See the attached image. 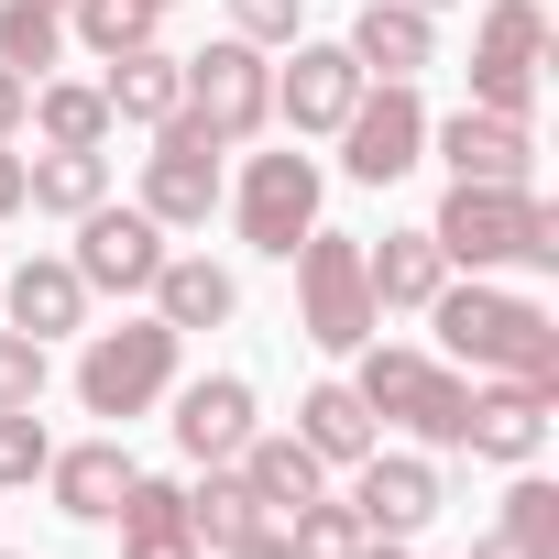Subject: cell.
Segmentation results:
<instances>
[{
    "mask_svg": "<svg viewBox=\"0 0 559 559\" xmlns=\"http://www.w3.org/2000/svg\"><path fill=\"white\" fill-rule=\"evenodd\" d=\"M428 319H439V341H450L461 362L559 395V319H548L537 297H504V286H483V274H472V286H439V297H428Z\"/></svg>",
    "mask_w": 559,
    "mask_h": 559,
    "instance_id": "1",
    "label": "cell"
},
{
    "mask_svg": "<svg viewBox=\"0 0 559 559\" xmlns=\"http://www.w3.org/2000/svg\"><path fill=\"white\" fill-rule=\"evenodd\" d=\"M428 241H439L450 263H472V274H493V263L548 274V263H559V209H548L537 187H461V176H450Z\"/></svg>",
    "mask_w": 559,
    "mask_h": 559,
    "instance_id": "2",
    "label": "cell"
},
{
    "mask_svg": "<svg viewBox=\"0 0 559 559\" xmlns=\"http://www.w3.org/2000/svg\"><path fill=\"white\" fill-rule=\"evenodd\" d=\"M176 110L230 154V143H252L263 121H274V78H263V45H241V34H219V45H198V56H176Z\"/></svg>",
    "mask_w": 559,
    "mask_h": 559,
    "instance_id": "3",
    "label": "cell"
},
{
    "mask_svg": "<svg viewBox=\"0 0 559 559\" xmlns=\"http://www.w3.org/2000/svg\"><path fill=\"white\" fill-rule=\"evenodd\" d=\"M352 395L373 406V417H395L406 439H428V450H461V417H472V384L450 373V362H428V352H373L362 341V373H352Z\"/></svg>",
    "mask_w": 559,
    "mask_h": 559,
    "instance_id": "4",
    "label": "cell"
},
{
    "mask_svg": "<svg viewBox=\"0 0 559 559\" xmlns=\"http://www.w3.org/2000/svg\"><path fill=\"white\" fill-rule=\"evenodd\" d=\"M286 263H297V330H308L319 352H362V341L384 330V308H373V286H362V241H352V230H308Z\"/></svg>",
    "mask_w": 559,
    "mask_h": 559,
    "instance_id": "5",
    "label": "cell"
},
{
    "mask_svg": "<svg viewBox=\"0 0 559 559\" xmlns=\"http://www.w3.org/2000/svg\"><path fill=\"white\" fill-rule=\"evenodd\" d=\"M176 341L165 319H121V330H88L78 352V406L88 417H143L154 395H176Z\"/></svg>",
    "mask_w": 559,
    "mask_h": 559,
    "instance_id": "6",
    "label": "cell"
},
{
    "mask_svg": "<svg viewBox=\"0 0 559 559\" xmlns=\"http://www.w3.org/2000/svg\"><path fill=\"white\" fill-rule=\"evenodd\" d=\"M537 67H548V12L537 0H493V12L472 23V110L526 121L537 110Z\"/></svg>",
    "mask_w": 559,
    "mask_h": 559,
    "instance_id": "7",
    "label": "cell"
},
{
    "mask_svg": "<svg viewBox=\"0 0 559 559\" xmlns=\"http://www.w3.org/2000/svg\"><path fill=\"white\" fill-rule=\"evenodd\" d=\"M209 209H219V143L176 110V121H154V154H143V219L154 230H209Z\"/></svg>",
    "mask_w": 559,
    "mask_h": 559,
    "instance_id": "8",
    "label": "cell"
},
{
    "mask_svg": "<svg viewBox=\"0 0 559 559\" xmlns=\"http://www.w3.org/2000/svg\"><path fill=\"white\" fill-rule=\"evenodd\" d=\"M230 209H241V241H252V252L286 263V252L319 230V165H308L297 143H286V154H252V176H241Z\"/></svg>",
    "mask_w": 559,
    "mask_h": 559,
    "instance_id": "9",
    "label": "cell"
},
{
    "mask_svg": "<svg viewBox=\"0 0 559 559\" xmlns=\"http://www.w3.org/2000/svg\"><path fill=\"white\" fill-rule=\"evenodd\" d=\"M417 154H428V110H417V78H384V88H362V99H352V121H341V165H352L362 187H395Z\"/></svg>",
    "mask_w": 559,
    "mask_h": 559,
    "instance_id": "10",
    "label": "cell"
},
{
    "mask_svg": "<svg viewBox=\"0 0 559 559\" xmlns=\"http://www.w3.org/2000/svg\"><path fill=\"white\" fill-rule=\"evenodd\" d=\"M67 263H78V286H88V297H154V274H165V230H154L143 209H110V198H99V209L78 219V252H67Z\"/></svg>",
    "mask_w": 559,
    "mask_h": 559,
    "instance_id": "11",
    "label": "cell"
},
{
    "mask_svg": "<svg viewBox=\"0 0 559 559\" xmlns=\"http://www.w3.org/2000/svg\"><path fill=\"white\" fill-rule=\"evenodd\" d=\"M352 515H362V537H417V526L439 515V461H417V450H362V461H352Z\"/></svg>",
    "mask_w": 559,
    "mask_h": 559,
    "instance_id": "12",
    "label": "cell"
},
{
    "mask_svg": "<svg viewBox=\"0 0 559 559\" xmlns=\"http://www.w3.org/2000/svg\"><path fill=\"white\" fill-rule=\"evenodd\" d=\"M428 143H439V165H450L461 187H526V176H537V143H526V121H504V110H450V121H428Z\"/></svg>",
    "mask_w": 559,
    "mask_h": 559,
    "instance_id": "13",
    "label": "cell"
},
{
    "mask_svg": "<svg viewBox=\"0 0 559 559\" xmlns=\"http://www.w3.org/2000/svg\"><path fill=\"white\" fill-rule=\"evenodd\" d=\"M362 88L373 78L352 67V45H297V67L274 78V110H286V132H341Z\"/></svg>",
    "mask_w": 559,
    "mask_h": 559,
    "instance_id": "14",
    "label": "cell"
},
{
    "mask_svg": "<svg viewBox=\"0 0 559 559\" xmlns=\"http://www.w3.org/2000/svg\"><path fill=\"white\" fill-rule=\"evenodd\" d=\"M461 450H472V461H515V472H526V461L548 450V384H515V373H504V384H483V395H472V417H461Z\"/></svg>",
    "mask_w": 559,
    "mask_h": 559,
    "instance_id": "15",
    "label": "cell"
},
{
    "mask_svg": "<svg viewBox=\"0 0 559 559\" xmlns=\"http://www.w3.org/2000/svg\"><path fill=\"white\" fill-rule=\"evenodd\" d=\"M45 493H56V515L110 526V515H121V493H132V450H121V439H78V450H56V461H45Z\"/></svg>",
    "mask_w": 559,
    "mask_h": 559,
    "instance_id": "16",
    "label": "cell"
},
{
    "mask_svg": "<svg viewBox=\"0 0 559 559\" xmlns=\"http://www.w3.org/2000/svg\"><path fill=\"white\" fill-rule=\"evenodd\" d=\"M352 67L362 78H417V67H439V23L417 0H362L352 12Z\"/></svg>",
    "mask_w": 559,
    "mask_h": 559,
    "instance_id": "17",
    "label": "cell"
},
{
    "mask_svg": "<svg viewBox=\"0 0 559 559\" xmlns=\"http://www.w3.org/2000/svg\"><path fill=\"white\" fill-rule=\"evenodd\" d=\"M241 439H252V384L241 373H209V384L176 395V450L187 461H241Z\"/></svg>",
    "mask_w": 559,
    "mask_h": 559,
    "instance_id": "18",
    "label": "cell"
},
{
    "mask_svg": "<svg viewBox=\"0 0 559 559\" xmlns=\"http://www.w3.org/2000/svg\"><path fill=\"white\" fill-rule=\"evenodd\" d=\"M0 308H12V330H34V341L88 330V286H78V263H67V252H34L12 286H0Z\"/></svg>",
    "mask_w": 559,
    "mask_h": 559,
    "instance_id": "19",
    "label": "cell"
},
{
    "mask_svg": "<svg viewBox=\"0 0 559 559\" xmlns=\"http://www.w3.org/2000/svg\"><path fill=\"white\" fill-rule=\"evenodd\" d=\"M230 472L252 483V504H263V515H297V504L330 483V461H319L297 428H286V439H241V461H230Z\"/></svg>",
    "mask_w": 559,
    "mask_h": 559,
    "instance_id": "20",
    "label": "cell"
},
{
    "mask_svg": "<svg viewBox=\"0 0 559 559\" xmlns=\"http://www.w3.org/2000/svg\"><path fill=\"white\" fill-rule=\"evenodd\" d=\"M362 286H373V308H428L450 286V252L428 230H384V252H362Z\"/></svg>",
    "mask_w": 559,
    "mask_h": 559,
    "instance_id": "21",
    "label": "cell"
},
{
    "mask_svg": "<svg viewBox=\"0 0 559 559\" xmlns=\"http://www.w3.org/2000/svg\"><path fill=\"white\" fill-rule=\"evenodd\" d=\"M230 308H241V286H230L209 252H165V274H154V319L165 330H219Z\"/></svg>",
    "mask_w": 559,
    "mask_h": 559,
    "instance_id": "22",
    "label": "cell"
},
{
    "mask_svg": "<svg viewBox=\"0 0 559 559\" xmlns=\"http://www.w3.org/2000/svg\"><path fill=\"white\" fill-rule=\"evenodd\" d=\"M110 198V154H23V209H45V219H88Z\"/></svg>",
    "mask_w": 559,
    "mask_h": 559,
    "instance_id": "23",
    "label": "cell"
},
{
    "mask_svg": "<svg viewBox=\"0 0 559 559\" xmlns=\"http://www.w3.org/2000/svg\"><path fill=\"white\" fill-rule=\"evenodd\" d=\"M56 154H99L110 143V99L99 88H78V78H34V110H23Z\"/></svg>",
    "mask_w": 559,
    "mask_h": 559,
    "instance_id": "24",
    "label": "cell"
},
{
    "mask_svg": "<svg viewBox=\"0 0 559 559\" xmlns=\"http://www.w3.org/2000/svg\"><path fill=\"white\" fill-rule=\"evenodd\" d=\"M99 99H110V121H176V56H154V45H132V56H110V78H99Z\"/></svg>",
    "mask_w": 559,
    "mask_h": 559,
    "instance_id": "25",
    "label": "cell"
},
{
    "mask_svg": "<svg viewBox=\"0 0 559 559\" xmlns=\"http://www.w3.org/2000/svg\"><path fill=\"white\" fill-rule=\"evenodd\" d=\"M252 526H263V504H252V483H241V472H230V461H209V483H198V493H187V537H198V548H219V559H230V548H241V537H252Z\"/></svg>",
    "mask_w": 559,
    "mask_h": 559,
    "instance_id": "26",
    "label": "cell"
},
{
    "mask_svg": "<svg viewBox=\"0 0 559 559\" xmlns=\"http://www.w3.org/2000/svg\"><path fill=\"white\" fill-rule=\"evenodd\" d=\"M297 439H308L319 461H362V450H373V406H362L352 384H308V406H297Z\"/></svg>",
    "mask_w": 559,
    "mask_h": 559,
    "instance_id": "27",
    "label": "cell"
},
{
    "mask_svg": "<svg viewBox=\"0 0 559 559\" xmlns=\"http://www.w3.org/2000/svg\"><path fill=\"white\" fill-rule=\"evenodd\" d=\"M56 56H67V0H0V67L45 78Z\"/></svg>",
    "mask_w": 559,
    "mask_h": 559,
    "instance_id": "28",
    "label": "cell"
},
{
    "mask_svg": "<svg viewBox=\"0 0 559 559\" xmlns=\"http://www.w3.org/2000/svg\"><path fill=\"white\" fill-rule=\"evenodd\" d=\"M154 23H165V0H67V34L88 56H132V45H154Z\"/></svg>",
    "mask_w": 559,
    "mask_h": 559,
    "instance_id": "29",
    "label": "cell"
},
{
    "mask_svg": "<svg viewBox=\"0 0 559 559\" xmlns=\"http://www.w3.org/2000/svg\"><path fill=\"white\" fill-rule=\"evenodd\" d=\"M286 548H297V559H352V548H362V515L330 504V493H308V504L286 515Z\"/></svg>",
    "mask_w": 559,
    "mask_h": 559,
    "instance_id": "30",
    "label": "cell"
},
{
    "mask_svg": "<svg viewBox=\"0 0 559 559\" xmlns=\"http://www.w3.org/2000/svg\"><path fill=\"white\" fill-rule=\"evenodd\" d=\"M45 461H56L45 417H34V406H0V493H12V483H45Z\"/></svg>",
    "mask_w": 559,
    "mask_h": 559,
    "instance_id": "31",
    "label": "cell"
},
{
    "mask_svg": "<svg viewBox=\"0 0 559 559\" xmlns=\"http://www.w3.org/2000/svg\"><path fill=\"white\" fill-rule=\"evenodd\" d=\"M45 384H56L45 341L34 330H0V406H45Z\"/></svg>",
    "mask_w": 559,
    "mask_h": 559,
    "instance_id": "32",
    "label": "cell"
},
{
    "mask_svg": "<svg viewBox=\"0 0 559 559\" xmlns=\"http://www.w3.org/2000/svg\"><path fill=\"white\" fill-rule=\"evenodd\" d=\"M504 537H526V548H548V559H559V493H548L537 472L504 493Z\"/></svg>",
    "mask_w": 559,
    "mask_h": 559,
    "instance_id": "33",
    "label": "cell"
},
{
    "mask_svg": "<svg viewBox=\"0 0 559 559\" xmlns=\"http://www.w3.org/2000/svg\"><path fill=\"white\" fill-rule=\"evenodd\" d=\"M297 12L308 0H230V34L241 45H297Z\"/></svg>",
    "mask_w": 559,
    "mask_h": 559,
    "instance_id": "34",
    "label": "cell"
},
{
    "mask_svg": "<svg viewBox=\"0 0 559 559\" xmlns=\"http://www.w3.org/2000/svg\"><path fill=\"white\" fill-rule=\"evenodd\" d=\"M121 559H209L187 537V515H154V526H121Z\"/></svg>",
    "mask_w": 559,
    "mask_h": 559,
    "instance_id": "35",
    "label": "cell"
},
{
    "mask_svg": "<svg viewBox=\"0 0 559 559\" xmlns=\"http://www.w3.org/2000/svg\"><path fill=\"white\" fill-rule=\"evenodd\" d=\"M23 110H34V78H12V67H0V143L23 132Z\"/></svg>",
    "mask_w": 559,
    "mask_h": 559,
    "instance_id": "36",
    "label": "cell"
},
{
    "mask_svg": "<svg viewBox=\"0 0 559 559\" xmlns=\"http://www.w3.org/2000/svg\"><path fill=\"white\" fill-rule=\"evenodd\" d=\"M23 209V143H0V219Z\"/></svg>",
    "mask_w": 559,
    "mask_h": 559,
    "instance_id": "37",
    "label": "cell"
},
{
    "mask_svg": "<svg viewBox=\"0 0 559 559\" xmlns=\"http://www.w3.org/2000/svg\"><path fill=\"white\" fill-rule=\"evenodd\" d=\"M230 559H297V548H286V526H252V537H241Z\"/></svg>",
    "mask_w": 559,
    "mask_h": 559,
    "instance_id": "38",
    "label": "cell"
},
{
    "mask_svg": "<svg viewBox=\"0 0 559 559\" xmlns=\"http://www.w3.org/2000/svg\"><path fill=\"white\" fill-rule=\"evenodd\" d=\"M472 559H548V548H526V537H504V526H493V537H472Z\"/></svg>",
    "mask_w": 559,
    "mask_h": 559,
    "instance_id": "39",
    "label": "cell"
},
{
    "mask_svg": "<svg viewBox=\"0 0 559 559\" xmlns=\"http://www.w3.org/2000/svg\"><path fill=\"white\" fill-rule=\"evenodd\" d=\"M352 559H417V548H406V537H362Z\"/></svg>",
    "mask_w": 559,
    "mask_h": 559,
    "instance_id": "40",
    "label": "cell"
},
{
    "mask_svg": "<svg viewBox=\"0 0 559 559\" xmlns=\"http://www.w3.org/2000/svg\"><path fill=\"white\" fill-rule=\"evenodd\" d=\"M417 12H450V0H417Z\"/></svg>",
    "mask_w": 559,
    "mask_h": 559,
    "instance_id": "41",
    "label": "cell"
},
{
    "mask_svg": "<svg viewBox=\"0 0 559 559\" xmlns=\"http://www.w3.org/2000/svg\"><path fill=\"white\" fill-rule=\"evenodd\" d=\"M0 559H12V548H0Z\"/></svg>",
    "mask_w": 559,
    "mask_h": 559,
    "instance_id": "42",
    "label": "cell"
}]
</instances>
